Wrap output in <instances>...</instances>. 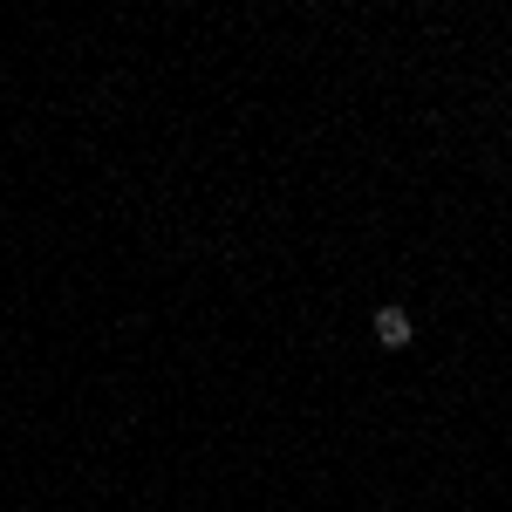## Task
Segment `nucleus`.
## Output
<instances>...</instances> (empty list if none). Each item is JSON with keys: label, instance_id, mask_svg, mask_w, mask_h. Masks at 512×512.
Wrapping results in <instances>:
<instances>
[{"label": "nucleus", "instance_id": "obj_1", "mask_svg": "<svg viewBox=\"0 0 512 512\" xmlns=\"http://www.w3.org/2000/svg\"><path fill=\"white\" fill-rule=\"evenodd\" d=\"M410 335H417V328H410L403 308H376V342H383V349H403Z\"/></svg>", "mask_w": 512, "mask_h": 512}]
</instances>
